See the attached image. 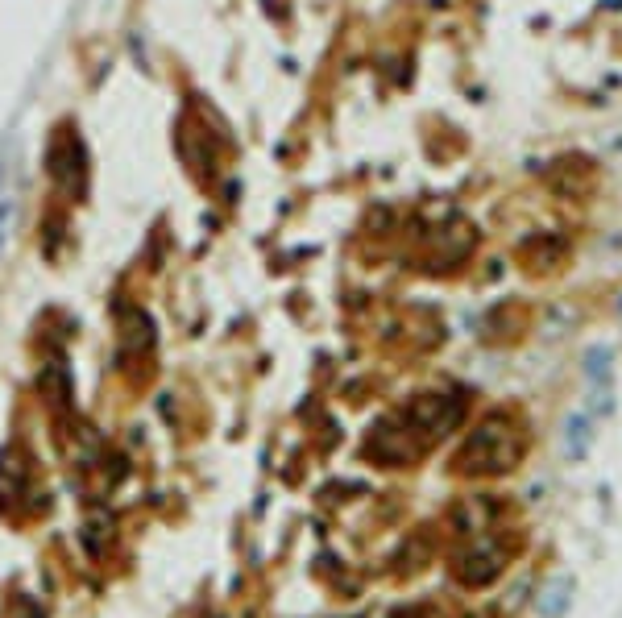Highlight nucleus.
I'll list each match as a JSON object with an SVG mask.
<instances>
[{"mask_svg": "<svg viewBox=\"0 0 622 618\" xmlns=\"http://www.w3.org/2000/svg\"><path fill=\"white\" fill-rule=\"evenodd\" d=\"M0 241H5V204H0Z\"/></svg>", "mask_w": 622, "mask_h": 618, "instance_id": "2", "label": "nucleus"}, {"mask_svg": "<svg viewBox=\"0 0 622 618\" xmlns=\"http://www.w3.org/2000/svg\"><path fill=\"white\" fill-rule=\"evenodd\" d=\"M46 166H50V179L59 183L71 200L88 191V154H83V142L71 129L54 133V142L46 150Z\"/></svg>", "mask_w": 622, "mask_h": 618, "instance_id": "1", "label": "nucleus"}]
</instances>
